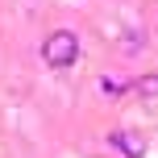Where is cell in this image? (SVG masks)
<instances>
[{"label":"cell","mask_w":158,"mask_h":158,"mask_svg":"<svg viewBox=\"0 0 158 158\" xmlns=\"http://www.w3.org/2000/svg\"><path fill=\"white\" fill-rule=\"evenodd\" d=\"M133 92L146 96V100H158V75H142V79L133 83Z\"/></svg>","instance_id":"277c9868"},{"label":"cell","mask_w":158,"mask_h":158,"mask_svg":"<svg viewBox=\"0 0 158 158\" xmlns=\"http://www.w3.org/2000/svg\"><path fill=\"white\" fill-rule=\"evenodd\" d=\"M79 58V38L71 29H54L46 38V46H42V63L46 67H71Z\"/></svg>","instance_id":"6da1fadb"},{"label":"cell","mask_w":158,"mask_h":158,"mask_svg":"<svg viewBox=\"0 0 158 158\" xmlns=\"http://www.w3.org/2000/svg\"><path fill=\"white\" fill-rule=\"evenodd\" d=\"M108 146L121 158H146V137L133 133V129H112V133H108Z\"/></svg>","instance_id":"7a4b0ae2"},{"label":"cell","mask_w":158,"mask_h":158,"mask_svg":"<svg viewBox=\"0 0 158 158\" xmlns=\"http://www.w3.org/2000/svg\"><path fill=\"white\" fill-rule=\"evenodd\" d=\"M125 87H133V83H125V79H117V75H100V92L108 96V100H117Z\"/></svg>","instance_id":"3957f363"}]
</instances>
